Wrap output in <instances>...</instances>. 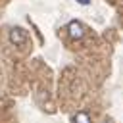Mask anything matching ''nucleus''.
<instances>
[{"mask_svg": "<svg viewBox=\"0 0 123 123\" xmlns=\"http://www.w3.org/2000/svg\"><path fill=\"white\" fill-rule=\"evenodd\" d=\"M67 31H69V37H71L73 40H81V38L85 37V27H83L79 21H71V23L67 25Z\"/></svg>", "mask_w": 123, "mask_h": 123, "instance_id": "nucleus-1", "label": "nucleus"}, {"mask_svg": "<svg viewBox=\"0 0 123 123\" xmlns=\"http://www.w3.org/2000/svg\"><path fill=\"white\" fill-rule=\"evenodd\" d=\"M104 123H113V121H111V119H106V121H104Z\"/></svg>", "mask_w": 123, "mask_h": 123, "instance_id": "nucleus-5", "label": "nucleus"}, {"mask_svg": "<svg viewBox=\"0 0 123 123\" xmlns=\"http://www.w3.org/2000/svg\"><path fill=\"white\" fill-rule=\"evenodd\" d=\"M10 40L13 44H25L27 42V35L23 33V29H12L10 31Z\"/></svg>", "mask_w": 123, "mask_h": 123, "instance_id": "nucleus-2", "label": "nucleus"}, {"mask_svg": "<svg viewBox=\"0 0 123 123\" xmlns=\"http://www.w3.org/2000/svg\"><path fill=\"white\" fill-rule=\"evenodd\" d=\"M77 2H79V4H83V6H86V4L90 2V0H77Z\"/></svg>", "mask_w": 123, "mask_h": 123, "instance_id": "nucleus-4", "label": "nucleus"}, {"mask_svg": "<svg viewBox=\"0 0 123 123\" xmlns=\"http://www.w3.org/2000/svg\"><path fill=\"white\" fill-rule=\"evenodd\" d=\"M73 123H90V117H88V113L79 111L77 115H73Z\"/></svg>", "mask_w": 123, "mask_h": 123, "instance_id": "nucleus-3", "label": "nucleus"}]
</instances>
